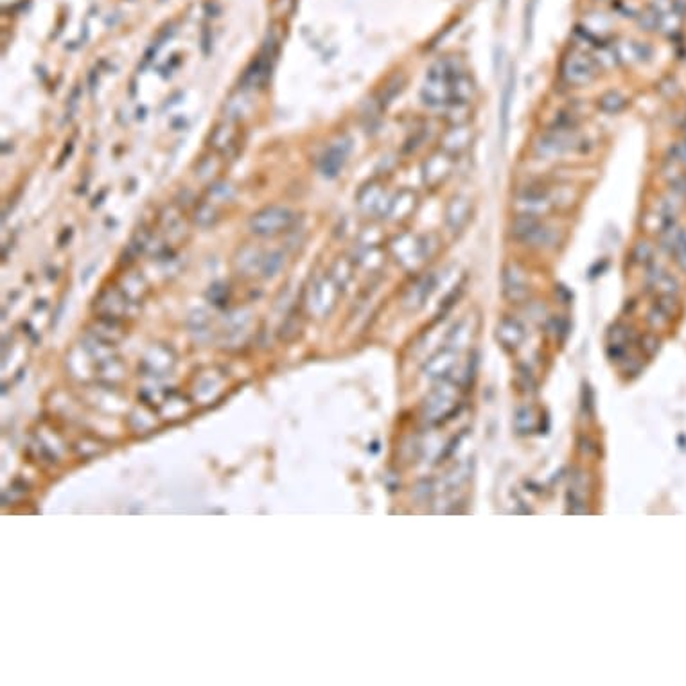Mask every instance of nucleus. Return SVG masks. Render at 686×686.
I'll return each mask as SVG.
<instances>
[{
	"instance_id": "5",
	"label": "nucleus",
	"mask_w": 686,
	"mask_h": 686,
	"mask_svg": "<svg viewBox=\"0 0 686 686\" xmlns=\"http://www.w3.org/2000/svg\"><path fill=\"white\" fill-rule=\"evenodd\" d=\"M552 190L543 183H528L518 193V207L521 214L541 216L553 205Z\"/></svg>"
},
{
	"instance_id": "1",
	"label": "nucleus",
	"mask_w": 686,
	"mask_h": 686,
	"mask_svg": "<svg viewBox=\"0 0 686 686\" xmlns=\"http://www.w3.org/2000/svg\"><path fill=\"white\" fill-rule=\"evenodd\" d=\"M462 71L459 60L444 58L436 61L426 72L424 85L421 88V99L428 108H446L451 103V79Z\"/></svg>"
},
{
	"instance_id": "3",
	"label": "nucleus",
	"mask_w": 686,
	"mask_h": 686,
	"mask_svg": "<svg viewBox=\"0 0 686 686\" xmlns=\"http://www.w3.org/2000/svg\"><path fill=\"white\" fill-rule=\"evenodd\" d=\"M560 74L568 85L584 86L590 85L597 78L598 65L593 58L585 56V54L571 53L570 56L564 58L563 65H560Z\"/></svg>"
},
{
	"instance_id": "9",
	"label": "nucleus",
	"mask_w": 686,
	"mask_h": 686,
	"mask_svg": "<svg viewBox=\"0 0 686 686\" xmlns=\"http://www.w3.org/2000/svg\"><path fill=\"white\" fill-rule=\"evenodd\" d=\"M471 216H473V202H471V198L464 196V194L453 196L448 202V205H446L444 221L446 227H448L453 234L462 232L464 228L467 227V223H469Z\"/></svg>"
},
{
	"instance_id": "6",
	"label": "nucleus",
	"mask_w": 686,
	"mask_h": 686,
	"mask_svg": "<svg viewBox=\"0 0 686 686\" xmlns=\"http://www.w3.org/2000/svg\"><path fill=\"white\" fill-rule=\"evenodd\" d=\"M453 168H455V158L451 155L444 153L442 150L435 151L422 164V180H424L426 187L436 189L442 183H446V180L451 176Z\"/></svg>"
},
{
	"instance_id": "13",
	"label": "nucleus",
	"mask_w": 686,
	"mask_h": 686,
	"mask_svg": "<svg viewBox=\"0 0 686 686\" xmlns=\"http://www.w3.org/2000/svg\"><path fill=\"white\" fill-rule=\"evenodd\" d=\"M356 202H358V207L362 213L384 214V210H386L384 202H388V200L383 185L377 182H370L359 189L358 196H356Z\"/></svg>"
},
{
	"instance_id": "4",
	"label": "nucleus",
	"mask_w": 686,
	"mask_h": 686,
	"mask_svg": "<svg viewBox=\"0 0 686 686\" xmlns=\"http://www.w3.org/2000/svg\"><path fill=\"white\" fill-rule=\"evenodd\" d=\"M512 235L526 247H543L548 242L550 230L539 216L519 213L512 221Z\"/></svg>"
},
{
	"instance_id": "8",
	"label": "nucleus",
	"mask_w": 686,
	"mask_h": 686,
	"mask_svg": "<svg viewBox=\"0 0 686 686\" xmlns=\"http://www.w3.org/2000/svg\"><path fill=\"white\" fill-rule=\"evenodd\" d=\"M474 140V131L469 123L451 124L448 131L440 138V150L451 155L453 158L460 157L471 148Z\"/></svg>"
},
{
	"instance_id": "7",
	"label": "nucleus",
	"mask_w": 686,
	"mask_h": 686,
	"mask_svg": "<svg viewBox=\"0 0 686 686\" xmlns=\"http://www.w3.org/2000/svg\"><path fill=\"white\" fill-rule=\"evenodd\" d=\"M275 56H277V40L275 38H272L270 41H266L261 54L255 58L252 67L248 68L245 78H242V83H245L247 88H255V86L265 85L266 79H268L270 74H272V67H273V61H275Z\"/></svg>"
},
{
	"instance_id": "2",
	"label": "nucleus",
	"mask_w": 686,
	"mask_h": 686,
	"mask_svg": "<svg viewBox=\"0 0 686 686\" xmlns=\"http://www.w3.org/2000/svg\"><path fill=\"white\" fill-rule=\"evenodd\" d=\"M295 220V213L286 207H266V209L254 214V217L250 220V230L261 237H273V235L290 230Z\"/></svg>"
},
{
	"instance_id": "11",
	"label": "nucleus",
	"mask_w": 686,
	"mask_h": 686,
	"mask_svg": "<svg viewBox=\"0 0 686 686\" xmlns=\"http://www.w3.org/2000/svg\"><path fill=\"white\" fill-rule=\"evenodd\" d=\"M391 254L396 255L397 261L403 262L404 266H415L417 262L424 261V252H422L421 237H415L411 234H401L397 235L394 241L390 242Z\"/></svg>"
},
{
	"instance_id": "22",
	"label": "nucleus",
	"mask_w": 686,
	"mask_h": 686,
	"mask_svg": "<svg viewBox=\"0 0 686 686\" xmlns=\"http://www.w3.org/2000/svg\"><path fill=\"white\" fill-rule=\"evenodd\" d=\"M216 209L209 203H203L198 210H196V223L202 225V227H209L216 221Z\"/></svg>"
},
{
	"instance_id": "15",
	"label": "nucleus",
	"mask_w": 686,
	"mask_h": 686,
	"mask_svg": "<svg viewBox=\"0 0 686 686\" xmlns=\"http://www.w3.org/2000/svg\"><path fill=\"white\" fill-rule=\"evenodd\" d=\"M496 336L505 349H508V351H516V349L525 342L526 329L518 318L505 317L501 318L500 324H498Z\"/></svg>"
},
{
	"instance_id": "19",
	"label": "nucleus",
	"mask_w": 686,
	"mask_h": 686,
	"mask_svg": "<svg viewBox=\"0 0 686 686\" xmlns=\"http://www.w3.org/2000/svg\"><path fill=\"white\" fill-rule=\"evenodd\" d=\"M435 286H436V277L433 275V273L424 275L422 279H419V282L415 284L414 287H411L408 302H410L414 307L424 306L426 300H428L429 295L435 291Z\"/></svg>"
},
{
	"instance_id": "12",
	"label": "nucleus",
	"mask_w": 686,
	"mask_h": 686,
	"mask_svg": "<svg viewBox=\"0 0 686 686\" xmlns=\"http://www.w3.org/2000/svg\"><path fill=\"white\" fill-rule=\"evenodd\" d=\"M503 293L511 302H525L530 295V284L518 265H508L503 272Z\"/></svg>"
},
{
	"instance_id": "10",
	"label": "nucleus",
	"mask_w": 686,
	"mask_h": 686,
	"mask_svg": "<svg viewBox=\"0 0 686 686\" xmlns=\"http://www.w3.org/2000/svg\"><path fill=\"white\" fill-rule=\"evenodd\" d=\"M349 153H351V140H338L332 145H329L325 153L322 155L320 162H318V169L325 178H336L339 171L343 169L345 162H347Z\"/></svg>"
},
{
	"instance_id": "18",
	"label": "nucleus",
	"mask_w": 686,
	"mask_h": 686,
	"mask_svg": "<svg viewBox=\"0 0 686 686\" xmlns=\"http://www.w3.org/2000/svg\"><path fill=\"white\" fill-rule=\"evenodd\" d=\"M474 97V81L466 71H460L451 79V101L471 103Z\"/></svg>"
},
{
	"instance_id": "14",
	"label": "nucleus",
	"mask_w": 686,
	"mask_h": 686,
	"mask_svg": "<svg viewBox=\"0 0 686 686\" xmlns=\"http://www.w3.org/2000/svg\"><path fill=\"white\" fill-rule=\"evenodd\" d=\"M417 193L411 189H403L394 196L391 200H388L386 203V210H384V217L391 221H401L406 220L415 209H417Z\"/></svg>"
},
{
	"instance_id": "17",
	"label": "nucleus",
	"mask_w": 686,
	"mask_h": 686,
	"mask_svg": "<svg viewBox=\"0 0 686 686\" xmlns=\"http://www.w3.org/2000/svg\"><path fill=\"white\" fill-rule=\"evenodd\" d=\"M456 359H459V352H456L455 347L440 349L428 363V369L431 372L429 376H448L449 370L456 365Z\"/></svg>"
},
{
	"instance_id": "20",
	"label": "nucleus",
	"mask_w": 686,
	"mask_h": 686,
	"mask_svg": "<svg viewBox=\"0 0 686 686\" xmlns=\"http://www.w3.org/2000/svg\"><path fill=\"white\" fill-rule=\"evenodd\" d=\"M210 142H213L210 145H213L214 150L220 151V153H227V151L230 150L232 145H234V142H235L234 124L228 123V121L221 123L220 126L214 130L213 137H210Z\"/></svg>"
},
{
	"instance_id": "16",
	"label": "nucleus",
	"mask_w": 686,
	"mask_h": 686,
	"mask_svg": "<svg viewBox=\"0 0 686 686\" xmlns=\"http://www.w3.org/2000/svg\"><path fill=\"white\" fill-rule=\"evenodd\" d=\"M516 93V68L512 67L508 71L507 79H505L503 92H501V106H500V128H501V142L507 140L508 126H511V108L512 101H514Z\"/></svg>"
},
{
	"instance_id": "21",
	"label": "nucleus",
	"mask_w": 686,
	"mask_h": 686,
	"mask_svg": "<svg viewBox=\"0 0 686 686\" xmlns=\"http://www.w3.org/2000/svg\"><path fill=\"white\" fill-rule=\"evenodd\" d=\"M627 106V99L616 90H611V92H605L604 96L598 99V108L602 110L608 116H616V113L622 112L623 108Z\"/></svg>"
}]
</instances>
